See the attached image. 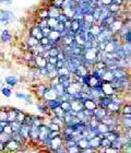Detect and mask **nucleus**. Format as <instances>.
Masks as SVG:
<instances>
[{"mask_svg": "<svg viewBox=\"0 0 131 153\" xmlns=\"http://www.w3.org/2000/svg\"><path fill=\"white\" fill-rule=\"evenodd\" d=\"M50 42H49V39H48V37L47 36H43L41 39H39V44L41 45H43V46H45V45H47V44H49Z\"/></svg>", "mask_w": 131, "mask_h": 153, "instance_id": "nucleus-30", "label": "nucleus"}, {"mask_svg": "<svg viewBox=\"0 0 131 153\" xmlns=\"http://www.w3.org/2000/svg\"><path fill=\"white\" fill-rule=\"evenodd\" d=\"M25 115H26V113L24 112V111H21V109H19V111H18V113H16V120H18L19 123L23 124V123H24V119H25Z\"/></svg>", "mask_w": 131, "mask_h": 153, "instance_id": "nucleus-19", "label": "nucleus"}, {"mask_svg": "<svg viewBox=\"0 0 131 153\" xmlns=\"http://www.w3.org/2000/svg\"><path fill=\"white\" fill-rule=\"evenodd\" d=\"M25 43L29 47H33V46H36L37 44H39V41L36 37H34V36L30 35L29 37L25 39Z\"/></svg>", "mask_w": 131, "mask_h": 153, "instance_id": "nucleus-16", "label": "nucleus"}, {"mask_svg": "<svg viewBox=\"0 0 131 153\" xmlns=\"http://www.w3.org/2000/svg\"><path fill=\"white\" fill-rule=\"evenodd\" d=\"M9 125H10V127H11V129H12L13 132H18V131L20 130L21 126H22V124H21V123H19L18 120L11 121V123H9Z\"/></svg>", "mask_w": 131, "mask_h": 153, "instance_id": "nucleus-18", "label": "nucleus"}, {"mask_svg": "<svg viewBox=\"0 0 131 153\" xmlns=\"http://www.w3.org/2000/svg\"><path fill=\"white\" fill-rule=\"evenodd\" d=\"M70 104H71V111H73V112H75V113L81 112V111L84 109L83 101L80 99H75V97H74L72 101H70Z\"/></svg>", "mask_w": 131, "mask_h": 153, "instance_id": "nucleus-7", "label": "nucleus"}, {"mask_svg": "<svg viewBox=\"0 0 131 153\" xmlns=\"http://www.w3.org/2000/svg\"><path fill=\"white\" fill-rule=\"evenodd\" d=\"M20 144L21 143H19L16 140L11 138L4 143V151L3 152H16L20 149Z\"/></svg>", "mask_w": 131, "mask_h": 153, "instance_id": "nucleus-2", "label": "nucleus"}, {"mask_svg": "<svg viewBox=\"0 0 131 153\" xmlns=\"http://www.w3.org/2000/svg\"><path fill=\"white\" fill-rule=\"evenodd\" d=\"M99 89H101V91L103 92L104 95L110 96L112 94H114V92H115V89H114V86L112 85V83L105 82V81H102Z\"/></svg>", "mask_w": 131, "mask_h": 153, "instance_id": "nucleus-4", "label": "nucleus"}, {"mask_svg": "<svg viewBox=\"0 0 131 153\" xmlns=\"http://www.w3.org/2000/svg\"><path fill=\"white\" fill-rule=\"evenodd\" d=\"M114 79H115V76H114L112 71L108 70V69H106L105 72L101 76V80H102V81H105V82H112Z\"/></svg>", "mask_w": 131, "mask_h": 153, "instance_id": "nucleus-12", "label": "nucleus"}, {"mask_svg": "<svg viewBox=\"0 0 131 153\" xmlns=\"http://www.w3.org/2000/svg\"><path fill=\"white\" fill-rule=\"evenodd\" d=\"M80 21H78L75 19H71V25H70V31L73 33H77L80 30Z\"/></svg>", "mask_w": 131, "mask_h": 153, "instance_id": "nucleus-15", "label": "nucleus"}, {"mask_svg": "<svg viewBox=\"0 0 131 153\" xmlns=\"http://www.w3.org/2000/svg\"><path fill=\"white\" fill-rule=\"evenodd\" d=\"M69 74H70V71H69V69H68L66 66H64V67H61V68H57L58 76H68Z\"/></svg>", "mask_w": 131, "mask_h": 153, "instance_id": "nucleus-21", "label": "nucleus"}, {"mask_svg": "<svg viewBox=\"0 0 131 153\" xmlns=\"http://www.w3.org/2000/svg\"><path fill=\"white\" fill-rule=\"evenodd\" d=\"M64 66V60H61V59H58L57 62H56V65H55V67H56V69L57 68H61Z\"/></svg>", "mask_w": 131, "mask_h": 153, "instance_id": "nucleus-31", "label": "nucleus"}, {"mask_svg": "<svg viewBox=\"0 0 131 153\" xmlns=\"http://www.w3.org/2000/svg\"><path fill=\"white\" fill-rule=\"evenodd\" d=\"M83 22L89 23V24H92V23L95 22V19H94V16H93L92 12L83 13Z\"/></svg>", "mask_w": 131, "mask_h": 153, "instance_id": "nucleus-17", "label": "nucleus"}, {"mask_svg": "<svg viewBox=\"0 0 131 153\" xmlns=\"http://www.w3.org/2000/svg\"><path fill=\"white\" fill-rule=\"evenodd\" d=\"M9 139H11V136H10V134H4L3 131H1V132H0V141H1V142L6 143L7 141L9 140Z\"/></svg>", "mask_w": 131, "mask_h": 153, "instance_id": "nucleus-24", "label": "nucleus"}, {"mask_svg": "<svg viewBox=\"0 0 131 153\" xmlns=\"http://www.w3.org/2000/svg\"><path fill=\"white\" fill-rule=\"evenodd\" d=\"M4 83L7 85L10 86V88H16V86L19 85L20 81H21V78L18 74H10V76H4Z\"/></svg>", "mask_w": 131, "mask_h": 153, "instance_id": "nucleus-1", "label": "nucleus"}, {"mask_svg": "<svg viewBox=\"0 0 131 153\" xmlns=\"http://www.w3.org/2000/svg\"><path fill=\"white\" fill-rule=\"evenodd\" d=\"M47 127L50 131H61V128L59 127V125H57L56 123H53V121L47 124Z\"/></svg>", "mask_w": 131, "mask_h": 153, "instance_id": "nucleus-22", "label": "nucleus"}, {"mask_svg": "<svg viewBox=\"0 0 131 153\" xmlns=\"http://www.w3.org/2000/svg\"><path fill=\"white\" fill-rule=\"evenodd\" d=\"M2 131L4 132V134H10V136H11V134H13V131H12V129H11V127H10V125H9V124H8L7 126H4V127L2 128Z\"/></svg>", "mask_w": 131, "mask_h": 153, "instance_id": "nucleus-27", "label": "nucleus"}, {"mask_svg": "<svg viewBox=\"0 0 131 153\" xmlns=\"http://www.w3.org/2000/svg\"><path fill=\"white\" fill-rule=\"evenodd\" d=\"M48 134H49V129H48L47 125L42 124L38 126V139L37 141L43 142L48 138Z\"/></svg>", "mask_w": 131, "mask_h": 153, "instance_id": "nucleus-5", "label": "nucleus"}, {"mask_svg": "<svg viewBox=\"0 0 131 153\" xmlns=\"http://www.w3.org/2000/svg\"><path fill=\"white\" fill-rule=\"evenodd\" d=\"M47 37H48V39H49V42H50L51 44L56 45L58 42L60 41V32H58V31H56V30L51 29Z\"/></svg>", "mask_w": 131, "mask_h": 153, "instance_id": "nucleus-8", "label": "nucleus"}, {"mask_svg": "<svg viewBox=\"0 0 131 153\" xmlns=\"http://www.w3.org/2000/svg\"><path fill=\"white\" fill-rule=\"evenodd\" d=\"M4 151V143L0 141V152H3Z\"/></svg>", "mask_w": 131, "mask_h": 153, "instance_id": "nucleus-32", "label": "nucleus"}, {"mask_svg": "<svg viewBox=\"0 0 131 153\" xmlns=\"http://www.w3.org/2000/svg\"><path fill=\"white\" fill-rule=\"evenodd\" d=\"M89 32L92 34L93 36H97L99 33L102 32V24H99L97 22L92 23L89 27Z\"/></svg>", "mask_w": 131, "mask_h": 153, "instance_id": "nucleus-10", "label": "nucleus"}, {"mask_svg": "<svg viewBox=\"0 0 131 153\" xmlns=\"http://www.w3.org/2000/svg\"><path fill=\"white\" fill-rule=\"evenodd\" d=\"M50 27L49 26H44V27H42L41 29V31H42L43 33V36H48V34H49V32H50Z\"/></svg>", "mask_w": 131, "mask_h": 153, "instance_id": "nucleus-28", "label": "nucleus"}, {"mask_svg": "<svg viewBox=\"0 0 131 153\" xmlns=\"http://www.w3.org/2000/svg\"><path fill=\"white\" fill-rule=\"evenodd\" d=\"M34 61H35L36 68H45L47 65V58H45L41 54L34 56Z\"/></svg>", "mask_w": 131, "mask_h": 153, "instance_id": "nucleus-9", "label": "nucleus"}, {"mask_svg": "<svg viewBox=\"0 0 131 153\" xmlns=\"http://www.w3.org/2000/svg\"><path fill=\"white\" fill-rule=\"evenodd\" d=\"M110 130V127L107 126L106 124L102 123V121H98V124L96 126V131H97V134H106V132H108Z\"/></svg>", "mask_w": 131, "mask_h": 153, "instance_id": "nucleus-13", "label": "nucleus"}, {"mask_svg": "<svg viewBox=\"0 0 131 153\" xmlns=\"http://www.w3.org/2000/svg\"><path fill=\"white\" fill-rule=\"evenodd\" d=\"M107 114H108V113H107V109H106L105 107H102V106H97V107L93 111V117L98 121L102 120Z\"/></svg>", "mask_w": 131, "mask_h": 153, "instance_id": "nucleus-6", "label": "nucleus"}, {"mask_svg": "<svg viewBox=\"0 0 131 153\" xmlns=\"http://www.w3.org/2000/svg\"><path fill=\"white\" fill-rule=\"evenodd\" d=\"M58 97V93L56 91L55 88L53 86H47V89L45 91L44 95H43V101L44 102H47V101H51V100H55Z\"/></svg>", "mask_w": 131, "mask_h": 153, "instance_id": "nucleus-3", "label": "nucleus"}, {"mask_svg": "<svg viewBox=\"0 0 131 153\" xmlns=\"http://www.w3.org/2000/svg\"><path fill=\"white\" fill-rule=\"evenodd\" d=\"M83 106L85 109H90V111H94L97 107L95 101L93 100V97H87V99L83 100Z\"/></svg>", "mask_w": 131, "mask_h": 153, "instance_id": "nucleus-11", "label": "nucleus"}, {"mask_svg": "<svg viewBox=\"0 0 131 153\" xmlns=\"http://www.w3.org/2000/svg\"><path fill=\"white\" fill-rule=\"evenodd\" d=\"M53 30H56V31H58V32H64V30H66V27H64V24L62 22H58L57 23V25L55 26Z\"/></svg>", "mask_w": 131, "mask_h": 153, "instance_id": "nucleus-26", "label": "nucleus"}, {"mask_svg": "<svg viewBox=\"0 0 131 153\" xmlns=\"http://www.w3.org/2000/svg\"><path fill=\"white\" fill-rule=\"evenodd\" d=\"M60 107L64 109V112H68V111H70V109H71L70 101H61Z\"/></svg>", "mask_w": 131, "mask_h": 153, "instance_id": "nucleus-23", "label": "nucleus"}, {"mask_svg": "<svg viewBox=\"0 0 131 153\" xmlns=\"http://www.w3.org/2000/svg\"><path fill=\"white\" fill-rule=\"evenodd\" d=\"M112 146V142L107 139V138H102L101 139V147H104V148H108V147H110Z\"/></svg>", "mask_w": 131, "mask_h": 153, "instance_id": "nucleus-25", "label": "nucleus"}, {"mask_svg": "<svg viewBox=\"0 0 131 153\" xmlns=\"http://www.w3.org/2000/svg\"><path fill=\"white\" fill-rule=\"evenodd\" d=\"M1 94H2V96H4V97H11L13 94V91H12V88H10V86L8 85H4V86H1Z\"/></svg>", "mask_w": 131, "mask_h": 153, "instance_id": "nucleus-14", "label": "nucleus"}, {"mask_svg": "<svg viewBox=\"0 0 131 153\" xmlns=\"http://www.w3.org/2000/svg\"><path fill=\"white\" fill-rule=\"evenodd\" d=\"M59 22L57 18H47V26H49L50 29H54L55 26L57 25V23Z\"/></svg>", "mask_w": 131, "mask_h": 153, "instance_id": "nucleus-20", "label": "nucleus"}, {"mask_svg": "<svg viewBox=\"0 0 131 153\" xmlns=\"http://www.w3.org/2000/svg\"><path fill=\"white\" fill-rule=\"evenodd\" d=\"M67 152H80V149H79V147L75 144V146L67 148Z\"/></svg>", "mask_w": 131, "mask_h": 153, "instance_id": "nucleus-29", "label": "nucleus"}]
</instances>
